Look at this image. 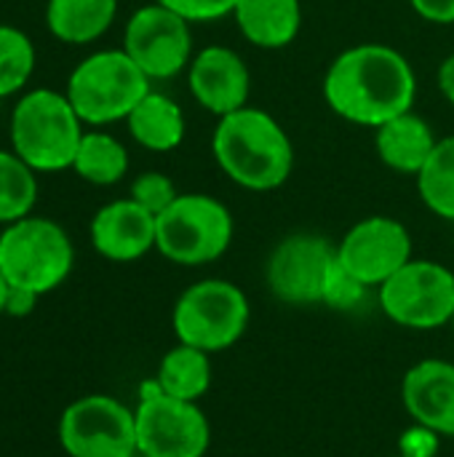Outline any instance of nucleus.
I'll return each instance as SVG.
<instances>
[{"mask_svg": "<svg viewBox=\"0 0 454 457\" xmlns=\"http://www.w3.org/2000/svg\"><path fill=\"white\" fill-rule=\"evenodd\" d=\"M324 99L343 120L380 129L415 107L417 75L401 51L385 43H356L329 64Z\"/></svg>", "mask_w": 454, "mask_h": 457, "instance_id": "f257e3e1", "label": "nucleus"}, {"mask_svg": "<svg viewBox=\"0 0 454 457\" xmlns=\"http://www.w3.org/2000/svg\"><path fill=\"white\" fill-rule=\"evenodd\" d=\"M211 153L222 174L244 190L281 187L294 169V145L286 129L262 107H241L219 118Z\"/></svg>", "mask_w": 454, "mask_h": 457, "instance_id": "f03ea898", "label": "nucleus"}, {"mask_svg": "<svg viewBox=\"0 0 454 457\" xmlns=\"http://www.w3.org/2000/svg\"><path fill=\"white\" fill-rule=\"evenodd\" d=\"M67 94L54 88L27 91L11 112V150L43 174L72 169L75 153L86 134Z\"/></svg>", "mask_w": 454, "mask_h": 457, "instance_id": "7ed1b4c3", "label": "nucleus"}, {"mask_svg": "<svg viewBox=\"0 0 454 457\" xmlns=\"http://www.w3.org/2000/svg\"><path fill=\"white\" fill-rule=\"evenodd\" d=\"M150 83L123 48H104L70 72L64 94L86 126H110L131 115L153 88Z\"/></svg>", "mask_w": 454, "mask_h": 457, "instance_id": "20e7f679", "label": "nucleus"}, {"mask_svg": "<svg viewBox=\"0 0 454 457\" xmlns=\"http://www.w3.org/2000/svg\"><path fill=\"white\" fill-rule=\"evenodd\" d=\"M230 209L206 193H179L155 217V249L174 265L198 268L217 262L233 244Z\"/></svg>", "mask_w": 454, "mask_h": 457, "instance_id": "39448f33", "label": "nucleus"}, {"mask_svg": "<svg viewBox=\"0 0 454 457\" xmlns=\"http://www.w3.org/2000/svg\"><path fill=\"white\" fill-rule=\"evenodd\" d=\"M75 249L62 225L45 217H24L0 233V273L8 287L48 295L64 284Z\"/></svg>", "mask_w": 454, "mask_h": 457, "instance_id": "423d86ee", "label": "nucleus"}, {"mask_svg": "<svg viewBox=\"0 0 454 457\" xmlns=\"http://www.w3.org/2000/svg\"><path fill=\"white\" fill-rule=\"evenodd\" d=\"M252 319L249 297L225 278H203L190 284L174 303L171 324L177 340L206 353L235 345Z\"/></svg>", "mask_w": 454, "mask_h": 457, "instance_id": "0eeeda50", "label": "nucleus"}, {"mask_svg": "<svg viewBox=\"0 0 454 457\" xmlns=\"http://www.w3.org/2000/svg\"><path fill=\"white\" fill-rule=\"evenodd\" d=\"M383 313L407 329H439L452 324L454 273L433 260H409L380 289Z\"/></svg>", "mask_w": 454, "mask_h": 457, "instance_id": "6e6552de", "label": "nucleus"}, {"mask_svg": "<svg viewBox=\"0 0 454 457\" xmlns=\"http://www.w3.org/2000/svg\"><path fill=\"white\" fill-rule=\"evenodd\" d=\"M136 415V447L147 457H203L211 428L198 402L166 396L158 383H144Z\"/></svg>", "mask_w": 454, "mask_h": 457, "instance_id": "1a4fd4ad", "label": "nucleus"}, {"mask_svg": "<svg viewBox=\"0 0 454 457\" xmlns=\"http://www.w3.org/2000/svg\"><path fill=\"white\" fill-rule=\"evenodd\" d=\"M59 442L70 457H134L136 415L112 396H83L62 412Z\"/></svg>", "mask_w": 454, "mask_h": 457, "instance_id": "9d476101", "label": "nucleus"}, {"mask_svg": "<svg viewBox=\"0 0 454 457\" xmlns=\"http://www.w3.org/2000/svg\"><path fill=\"white\" fill-rule=\"evenodd\" d=\"M123 51L150 80H169L185 72L195 56L193 24L155 0L136 8L126 21Z\"/></svg>", "mask_w": 454, "mask_h": 457, "instance_id": "9b49d317", "label": "nucleus"}, {"mask_svg": "<svg viewBox=\"0 0 454 457\" xmlns=\"http://www.w3.org/2000/svg\"><path fill=\"white\" fill-rule=\"evenodd\" d=\"M337 260V246L316 233H292L268 257L265 278L276 300L286 305H316Z\"/></svg>", "mask_w": 454, "mask_h": 457, "instance_id": "f8f14e48", "label": "nucleus"}, {"mask_svg": "<svg viewBox=\"0 0 454 457\" xmlns=\"http://www.w3.org/2000/svg\"><path fill=\"white\" fill-rule=\"evenodd\" d=\"M412 260V236L404 222L375 214L356 222L337 244V262L369 289H380Z\"/></svg>", "mask_w": 454, "mask_h": 457, "instance_id": "ddd939ff", "label": "nucleus"}, {"mask_svg": "<svg viewBox=\"0 0 454 457\" xmlns=\"http://www.w3.org/2000/svg\"><path fill=\"white\" fill-rule=\"evenodd\" d=\"M193 99L211 115L225 118L249 104L252 72L244 56L230 46H206L195 51L187 67Z\"/></svg>", "mask_w": 454, "mask_h": 457, "instance_id": "4468645a", "label": "nucleus"}, {"mask_svg": "<svg viewBox=\"0 0 454 457\" xmlns=\"http://www.w3.org/2000/svg\"><path fill=\"white\" fill-rule=\"evenodd\" d=\"M91 246L110 262H134L155 249V214L131 198L104 204L91 220Z\"/></svg>", "mask_w": 454, "mask_h": 457, "instance_id": "2eb2a0df", "label": "nucleus"}, {"mask_svg": "<svg viewBox=\"0 0 454 457\" xmlns=\"http://www.w3.org/2000/svg\"><path fill=\"white\" fill-rule=\"evenodd\" d=\"M401 402L417 426L454 436V364L425 359L415 364L401 383Z\"/></svg>", "mask_w": 454, "mask_h": 457, "instance_id": "dca6fc26", "label": "nucleus"}, {"mask_svg": "<svg viewBox=\"0 0 454 457\" xmlns=\"http://www.w3.org/2000/svg\"><path fill=\"white\" fill-rule=\"evenodd\" d=\"M436 134L425 118H420L415 110L401 112L375 129V150L377 158L396 174L417 177L425 161L431 158L436 147Z\"/></svg>", "mask_w": 454, "mask_h": 457, "instance_id": "f3484780", "label": "nucleus"}, {"mask_svg": "<svg viewBox=\"0 0 454 457\" xmlns=\"http://www.w3.org/2000/svg\"><path fill=\"white\" fill-rule=\"evenodd\" d=\"M233 19L241 35L257 48H286L302 29L300 0H238Z\"/></svg>", "mask_w": 454, "mask_h": 457, "instance_id": "a211bd4d", "label": "nucleus"}, {"mask_svg": "<svg viewBox=\"0 0 454 457\" xmlns=\"http://www.w3.org/2000/svg\"><path fill=\"white\" fill-rule=\"evenodd\" d=\"M131 139L153 153H171L182 145L187 120L182 107L161 91H147V96L126 118Z\"/></svg>", "mask_w": 454, "mask_h": 457, "instance_id": "6ab92c4d", "label": "nucleus"}, {"mask_svg": "<svg viewBox=\"0 0 454 457\" xmlns=\"http://www.w3.org/2000/svg\"><path fill=\"white\" fill-rule=\"evenodd\" d=\"M118 0H48L45 27L48 32L70 46L99 40L115 21Z\"/></svg>", "mask_w": 454, "mask_h": 457, "instance_id": "aec40b11", "label": "nucleus"}, {"mask_svg": "<svg viewBox=\"0 0 454 457\" xmlns=\"http://www.w3.org/2000/svg\"><path fill=\"white\" fill-rule=\"evenodd\" d=\"M211 353L179 343L171 348L158 367L155 383L166 396L182 402H198L211 388Z\"/></svg>", "mask_w": 454, "mask_h": 457, "instance_id": "412c9836", "label": "nucleus"}, {"mask_svg": "<svg viewBox=\"0 0 454 457\" xmlns=\"http://www.w3.org/2000/svg\"><path fill=\"white\" fill-rule=\"evenodd\" d=\"M72 171L96 187L118 185L128 174V150L107 131H86L72 161Z\"/></svg>", "mask_w": 454, "mask_h": 457, "instance_id": "4be33fe9", "label": "nucleus"}, {"mask_svg": "<svg viewBox=\"0 0 454 457\" xmlns=\"http://www.w3.org/2000/svg\"><path fill=\"white\" fill-rule=\"evenodd\" d=\"M415 179L423 204L436 217L454 222V137L436 142L431 158Z\"/></svg>", "mask_w": 454, "mask_h": 457, "instance_id": "5701e85b", "label": "nucleus"}, {"mask_svg": "<svg viewBox=\"0 0 454 457\" xmlns=\"http://www.w3.org/2000/svg\"><path fill=\"white\" fill-rule=\"evenodd\" d=\"M37 171H32L13 150H0V225H11L32 214L37 204Z\"/></svg>", "mask_w": 454, "mask_h": 457, "instance_id": "b1692460", "label": "nucleus"}, {"mask_svg": "<svg viewBox=\"0 0 454 457\" xmlns=\"http://www.w3.org/2000/svg\"><path fill=\"white\" fill-rule=\"evenodd\" d=\"M35 72V46L19 27L0 24V99L19 94Z\"/></svg>", "mask_w": 454, "mask_h": 457, "instance_id": "393cba45", "label": "nucleus"}, {"mask_svg": "<svg viewBox=\"0 0 454 457\" xmlns=\"http://www.w3.org/2000/svg\"><path fill=\"white\" fill-rule=\"evenodd\" d=\"M179 190L174 185V179L163 171H142L134 182H131V201H136L142 209H147L150 214H161L166 212L174 201H177Z\"/></svg>", "mask_w": 454, "mask_h": 457, "instance_id": "a878e982", "label": "nucleus"}, {"mask_svg": "<svg viewBox=\"0 0 454 457\" xmlns=\"http://www.w3.org/2000/svg\"><path fill=\"white\" fill-rule=\"evenodd\" d=\"M367 284H361L353 273H348L337 260L326 276V284H324V297L321 303L334 308V311H353L364 303L367 297Z\"/></svg>", "mask_w": 454, "mask_h": 457, "instance_id": "bb28decb", "label": "nucleus"}, {"mask_svg": "<svg viewBox=\"0 0 454 457\" xmlns=\"http://www.w3.org/2000/svg\"><path fill=\"white\" fill-rule=\"evenodd\" d=\"M158 3L177 11L190 24H201V21H217V19L233 16V8L238 0H158Z\"/></svg>", "mask_w": 454, "mask_h": 457, "instance_id": "cd10ccee", "label": "nucleus"}, {"mask_svg": "<svg viewBox=\"0 0 454 457\" xmlns=\"http://www.w3.org/2000/svg\"><path fill=\"white\" fill-rule=\"evenodd\" d=\"M439 453V434L425 426H412L401 436V455L404 457H436Z\"/></svg>", "mask_w": 454, "mask_h": 457, "instance_id": "c85d7f7f", "label": "nucleus"}, {"mask_svg": "<svg viewBox=\"0 0 454 457\" xmlns=\"http://www.w3.org/2000/svg\"><path fill=\"white\" fill-rule=\"evenodd\" d=\"M409 5L431 24H454V0H409Z\"/></svg>", "mask_w": 454, "mask_h": 457, "instance_id": "c756f323", "label": "nucleus"}, {"mask_svg": "<svg viewBox=\"0 0 454 457\" xmlns=\"http://www.w3.org/2000/svg\"><path fill=\"white\" fill-rule=\"evenodd\" d=\"M37 297H40V295H35V292H29V289L11 287V289H8V297H5V313L13 316V319H24V316H29V313L35 311Z\"/></svg>", "mask_w": 454, "mask_h": 457, "instance_id": "7c9ffc66", "label": "nucleus"}, {"mask_svg": "<svg viewBox=\"0 0 454 457\" xmlns=\"http://www.w3.org/2000/svg\"><path fill=\"white\" fill-rule=\"evenodd\" d=\"M436 83H439V91L444 94V99L454 107V54H450V56L439 64Z\"/></svg>", "mask_w": 454, "mask_h": 457, "instance_id": "2f4dec72", "label": "nucleus"}, {"mask_svg": "<svg viewBox=\"0 0 454 457\" xmlns=\"http://www.w3.org/2000/svg\"><path fill=\"white\" fill-rule=\"evenodd\" d=\"M8 289H11V287H8L5 276L0 273V316L5 313V297H8Z\"/></svg>", "mask_w": 454, "mask_h": 457, "instance_id": "473e14b6", "label": "nucleus"}, {"mask_svg": "<svg viewBox=\"0 0 454 457\" xmlns=\"http://www.w3.org/2000/svg\"><path fill=\"white\" fill-rule=\"evenodd\" d=\"M134 457H147V455H142V453H136V455H134Z\"/></svg>", "mask_w": 454, "mask_h": 457, "instance_id": "72a5a7b5", "label": "nucleus"}, {"mask_svg": "<svg viewBox=\"0 0 454 457\" xmlns=\"http://www.w3.org/2000/svg\"><path fill=\"white\" fill-rule=\"evenodd\" d=\"M452 329H454V316H452Z\"/></svg>", "mask_w": 454, "mask_h": 457, "instance_id": "f704fd0d", "label": "nucleus"}, {"mask_svg": "<svg viewBox=\"0 0 454 457\" xmlns=\"http://www.w3.org/2000/svg\"><path fill=\"white\" fill-rule=\"evenodd\" d=\"M396 457H404V455H396Z\"/></svg>", "mask_w": 454, "mask_h": 457, "instance_id": "c9c22d12", "label": "nucleus"}]
</instances>
